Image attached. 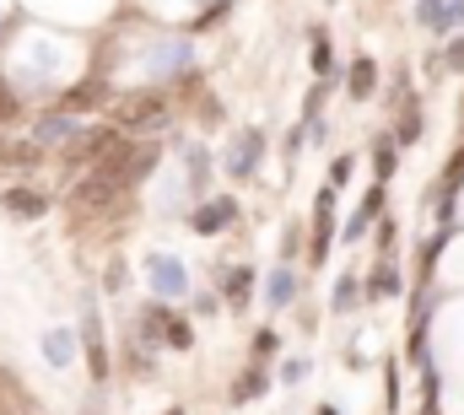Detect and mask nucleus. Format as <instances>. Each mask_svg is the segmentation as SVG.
Returning a JSON list of instances; mask_svg holds the SVG:
<instances>
[{"mask_svg":"<svg viewBox=\"0 0 464 415\" xmlns=\"http://www.w3.org/2000/svg\"><path fill=\"white\" fill-rule=\"evenodd\" d=\"M373 168H378V178H389V173H394V146H389V141L373 152Z\"/></svg>","mask_w":464,"mask_h":415,"instance_id":"19","label":"nucleus"},{"mask_svg":"<svg viewBox=\"0 0 464 415\" xmlns=\"http://www.w3.org/2000/svg\"><path fill=\"white\" fill-rule=\"evenodd\" d=\"M189 340H194V334H189V324H184V318H168V345L189 351Z\"/></svg>","mask_w":464,"mask_h":415,"instance_id":"18","label":"nucleus"},{"mask_svg":"<svg viewBox=\"0 0 464 415\" xmlns=\"http://www.w3.org/2000/svg\"><path fill=\"white\" fill-rule=\"evenodd\" d=\"M443 6H448V0H421L416 22H427V27H443Z\"/></svg>","mask_w":464,"mask_h":415,"instance_id":"16","label":"nucleus"},{"mask_svg":"<svg viewBox=\"0 0 464 415\" xmlns=\"http://www.w3.org/2000/svg\"><path fill=\"white\" fill-rule=\"evenodd\" d=\"M76 135V119L71 114H49V119H38V146H65Z\"/></svg>","mask_w":464,"mask_h":415,"instance_id":"8","label":"nucleus"},{"mask_svg":"<svg viewBox=\"0 0 464 415\" xmlns=\"http://www.w3.org/2000/svg\"><path fill=\"white\" fill-rule=\"evenodd\" d=\"M43 356H49L54 367H71V362H76V334H71V329H49V334H43Z\"/></svg>","mask_w":464,"mask_h":415,"instance_id":"7","label":"nucleus"},{"mask_svg":"<svg viewBox=\"0 0 464 415\" xmlns=\"http://www.w3.org/2000/svg\"><path fill=\"white\" fill-rule=\"evenodd\" d=\"M168 415H184V410H168Z\"/></svg>","mask_w":464,"mask_h":415,"instance_id":"26","label":"nucleus"},{"mask_svg":"<svg viewBox=\"0 0 464 415\" xmlns=\"http://www.w3.org/2000/svg\"><path fill=\"white\" fill-rule=\"evenodd\" d=\"M308 65H313V76H329V71H335V54H329V38H324V33H313V54H308Z\"/></svg>","mask_w":464,"mask_h":415,"instance_id":"13","label":"nucleus"},{"mask_svg":"<svg viewBox=\"0 0 464 415\" xmlns=\"http://www.w3.org/2000/svg\"><path fill=\"white\" fill-rule=\"evenodd\" d=\"M373 87H378V65L373 59H357L351 65V98H373Z\"/></svg>","mask_w":464,"mask_h":415,"instance_id":"11","label":"nucleus"},{"mask_svg":"<svg viewBox=\"0 0 464 415\" xmlns=\"http://www.w3.org/2000/svg\"><path fill=\"white\" fill-rule=\"evenodd\" d=\"M227 222H238V205L232 200H211V205H201V211L189 216V227L201 232V238H211V232H222Z\"/></svg>","mask_w":464,"mask_h":415,"instance_id":"2","label":"nucleus"},{"mask_svg":"<svg viewBox=\"0 0 464 415\" xmlns=\"http://www.w3.org/2000/svg\"><path fill=\"white\" fill-rule=\"evenodd\" d=\"M152 286H157L162 297H184V292H189V275H184V264H178V259L157 254V259H152Z\"/></svg>","mask_w":464,"mask_h":415,"instance_id":"1","label":"nucleus"},{"mask_svg":"<svg viewBox=\"0 0 464 415\" xmlns=\"http://www.w3.org/2000/svg\"><path fill=\"white\" fill-rule=\"evenodd\" d=\"M378 205H383V189H373V194H367V200L357 205V216H351V227H346V238H362V232H367V222L378 216Z\"/></svg>","mask_w":464,"mask_h":415,"instance_id":"12","label":"nucleus"},{"mask_svg":"<svg viewBox=\"0 0 464 415\" xmlns=\"http://www.w3.org/2000/svg\"><path fill=\"white\" fill-rule=\"evenodd\" d=\"M329 178H335V189H341V184H346V178H351V157H341V162H335V168H329Z\"/></svg>","mask_w":464,"mask_h":415,"instance_id":"23","label":"nucleus"},{"mask_svg":"<svg viewBox=\"0 0 464 415\" xmlns=\"http://www.w3.org/2000/svg\"><path fill=\"white\" fill-rule=\"evenodd\" d=\"M6 211H12V216H22V222H38V216L49 211V200H43L38 189L17 184V189H6Z\"/></svg>","mask_w":464,"mask_h":415,"instance_id":"4","label":"nucleus"},{"mask_svg":"<svg viewBox=\"0 0 464 415\" xmlns=\"http://www.w3.org/2000/svg\"><path fill=\"white\" fill-rule=\"evenodd\" d=\"M292 292H297L292 270H276L271 281H264V302H271V313H276V308H287V302H292Z\"/></svg>","mask_w":464,"mask_h":415,"instance_id":"10","label":"nucleus"},{"mask_svg":"<svg viewBox=\"0 0 464 415\" xmlns=\"http://www.w3.org/2000/svg\"><path fill=\"white\" fill-rule=\"evenodd\" d=\"M12 114H17V103L6 98V87H0V119H12Z\"/></svg>","mask_w":464,"mask_h":415,"instance_id":"25","label":"nucleus"},{"mask_svg":"<svg viewBox=\"0 0 464 415\" xmlns=\"http://www.w3.org/2000/svg\"><path fill=\"white\" fill-rule=\"evenodd\" d=\"M259 152H264V135H259V129L238 135V146L227 152V173H232V178H248V173H254V162H259Z\"/></svg>","mask_w":464,"mask_h":415,"instance_id":"3","label":"nucleus"},{"mask_svg":"<svg viewBox=\"0 0 464 415\" xmlns=\"http://www.w3.org/2000/svg\"><path fill=\"white\" fill-rule=\"evenodd\" d=\"M248 286H254V270H227L222 275V292H227V302H232V313H243V302H248Z\"/></svg>","mask_w":464,"mask_h":415,"instance_id":"9","label":"nucleus"},{"mask_svg":"<svg viewBox=\"0 0 464 415\" xmlns=\"http://www.w3.org/2000/svg\"><path fill=\"white\" fill-rule=\"evenodd\" d=\"M124 119L136 124V129H146V124L157 129V124L168 119V103H162V98H136V103H124Z\"/></svg>","mask_w":464,"mask_h":415,"instance_id":"5","label":"nucleus"},{"mask_svg":"<svg viewBox=\"0 0 464 415\" xmlns=\"http://www.w3.org/2000/svg\"><path fill=\"white\" fill-rule=\"evenodd\" d=\"M82 340H87V367H92V378L103 383V378H108V351H103V340H98V313H87Z\"/></svg>","mask_w":464,"mask_h":415,"instance_id":"6","label":"nucleus"},{"mask_svg":"<svg viewBox=\"0 0 464 415\" xmlns=\"http://www.w3.org/2000/svg\"><path fill=\"white\" fill-rule=\"evenodd\" d=\"M448 65H453V71H464V38L448 43Z\"/></svg>","mask_w":464,"mask_h":415,"instance_id":"24","label":"nucleus"},{"mask_svg":"<svg viewBox=\"0 0 464 415\" xmlns=\"http://www.w3.org/2000/svg\"><path fill=\"white\" fill-rule=\"evenodd\" d=\"M453 22H464V0H448L443 6V27H453Z\"/></svg>","mask_w":464,"mask_h":415,"instance_id":"22","label":"nucleus"},{"mask_svg":"<svg viewBox=\"0 0 464 415\" xmlns=\"http://www.w3.org/2000/svg\"><path fill=\"white\" fill-rule=\"evenodd\" d=\"M421 135V114H405V124H400V146H411Z\"/></svg>","mask_w":464,"mask_h":415,"instance_id":"20","label":"nucleus"},{"mask_svg":"<svg viewBox=\"0 0 464 415\" xmlns=\"http://www.w3.org/2000/svg\"><path fill=\"white\" fill-rule=\"evenodd\" d=\"M351 302H357V275H341V286H335V308L346 313Z\"/></svg>","mask_w":464,"mask_h":415,"instance_id":"17","label":"nucleus"},{"mask_svg":"<svg viewBox=\"0 0 464 415\" xmlns=\"http://www.w3.org/2000/svg\"><path fill=\"white\" fill-rule=\"evenodd\" d=\"M259 388H264V378H259V372H248V378H243V383H238V399H254V394H259Z\"/></svg>","mask_w":464,"mask_h":415,"instance_id":"21","label":"nucleus"},{"mask_svg":"<svg viewBox=\"0 0 464 415\" xmlns=\"http://www.w3.org/2000/svg\"><path fill=\"white\" fill-rule=\"evenodd\" d=\"M373 292H378V297H394V292H400V275H394V264H378V275H373Z\"/></svg>","mask_w":464,"mask_h":415,"instance_id":"15","label":"nucleus"},{"mask_svg":"<svg viewBox=\"0 0 464 415\" xmlns=\"http://www.w3.org/2000/svg\"><path fill=\"white\" fill-rule=\"evenodd\" d=\"M157 334H168V308H146V318H141V340H146V351L157 345Z\"/></svg>","mask_w":464,"mask_h":415,"instance_id":"14","label":"nucleus"}]
</instances>
